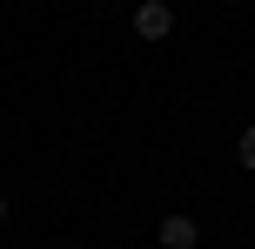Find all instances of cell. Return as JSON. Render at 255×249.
Returning <instances> with one entry per match:
<instances>
[{"label": "cell", "instance_id": "6da1fadb", "mask_svg": "<svg viewBox=\"0 0 255 249\" xmlns=\"http://www.w3.org/2000/svg\"><path fill=\"white\" fill-rule=\"evenodd\" d=\"M128 27H134L141 40H168L175 34V7H168V0H141V7L128 13Z\"/></svg>", "mask_w": 255, "mask_h": 249}, {"label": "cell", "instance_id": "7a4b0ae2", "mask_svg": "<svg viewBox=\"0 0 255 249\" xmlns=\"http://www.w3.org/2000/svg\"><path fill=\"white\" fill-rule=\"evenodd\" d=\"M202 243V223H195V216H161V249H195Z\"/></svg>", "mask_w": 255, "mask_h": 249}, {"label": "cell", "instance_id": "3957f363", "mask_svg": "<svg viewBox=\"0 0 255 249\" xmlns=\"http://www.w3.org/2000/svg\"><path fill=\"white\" fill-rule=\"evenodd\" d=\"M235 162H242V169H255V128L235 135Z\"/></svg>", "mask_w": 255, "mask_h": 249}, {"label": "cell", "instance_id": "277c9868", "mask_svg": "<svg viewBox=\"0 0 255 249\" xmlns=\"http://www.w3.org/2000/svg\"><path fill=\"white\" fill-rule=\"evenodd\" d=\"M0 223H7V196H0Z\"/></svg>", "mask_w": 255, "mask_h": 249}, {"label": "cell", "instance_id": "5b68a950", "mask_svg": "<svg viewBox=\"0 0 255 249\" xmlns=\"http://www.w3.org/2000/svg\"><path fill=\"white\" fill-rule=\"evenodd\" d=\"M229 7H242V0H229Z\"/></svg>", "mask_w": 255, "mask_h": 249}]
</instances>
